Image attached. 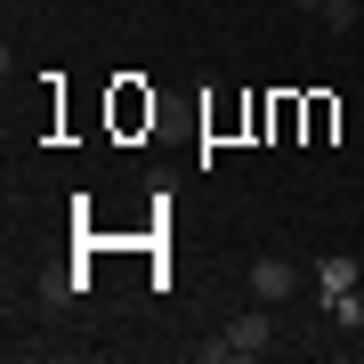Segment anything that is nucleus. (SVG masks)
<instances>
[{"label":"nucleus","instance_id":"nucleus-1","mask_svg":"<svg viewBox=\"0 0 364 364\" xmlns=\"http://www.w3.org/2000/svg\"><path fill=\"white\" fill-rule=\"evenodd\" d=\"M267 340H275V324H267V299H251L243 316H235V324L219 332V348L227 356H267Z\"/></svg>","mask_w":364,"mask_h":364},{"label":"nucleus","instance_id":"nucleus-2","mask_svg":"<svg viewBox=\"0 0 364 364\" xmlns=\"http://www.w3.org/2000/svg\"><path fill=\"white\" fill-rule=\"evenodd\" d=\"M243 284H251V299H267V308H275V299H291V291H299V267L267 251V259H251V275H243Z\"/></svg>","mask_w":364,"mask_h":364},{"label":"nucleus","instance_id":"nucleus-3","mask_svg":"<svg viewBox=\"0 0 364 364\" xmlns=\"http://www.w3.org/2000/svg\"><path fill=\"white\" fill-rule=\"evenodd\" d=\"M316 275H324V291H356V259H340V251H332Z\"/></svg>","mask_w":364,"mask_h":364},{"label":"nucleus","instance_id":"nucleus-4","mask_svg":"<svg viewBox=\"0 0 364 364\" xmlns=\"http://www.w3.org/2000/svg\"><path fill=\"white\" fill-rule=\"evenodd\" d=\"M316 16H324V25H332V33H348V25H356V16H364V9H356V0H324V9H316Z\"/></svg>","mask_w":364,"mask_h":364},{"label":"nucleus","instance_id":"nucleus-5","mask_svg":"<svg viewBox=\"0 0 364 364\" xmlns=\"http://www.w3.org/2000/svg\"><path fill=\"white\" fill-rule=\"evenodd\" d=\"M291 9H324V0H291Z\"/></svg>","mask_w":364,"mask_h":364}]
</instances>
